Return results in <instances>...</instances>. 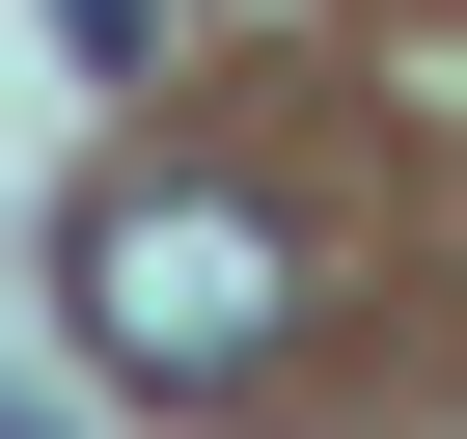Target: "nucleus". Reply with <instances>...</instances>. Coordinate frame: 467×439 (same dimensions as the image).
Returning a JSON list of instances; mask_svg holds the SVG:
<instances>
[{"label": "nucleus", "mask_w": 467, "mask_h": 439, "mask_svg": "<svg viewBox=\"0 0 467 439\" xmlns=\"http://www.w3.org/2000/svg\"><path fill=\"white\" fill-rule=\"evenodd\" d=\"M83 330L138 357V384H248L275 330H303V248L248 192H83Z\"/></svg>", "instance_id": "f257e3e1"}, {"label": "nucleus", "mask_w": 467, "mask_h": 439, "mask_svg": "<svg viewBox=\"0 0 467 439\" xmlns=\"http://www.w3.org/2000/svg\"><path fill=\"white\" fill-rule=\"evenodd\" d=\"M56 28H83V56H138V28H165V0H56Z\"/></svg>", "instance_id": "f03ea898"}]
</instances>
